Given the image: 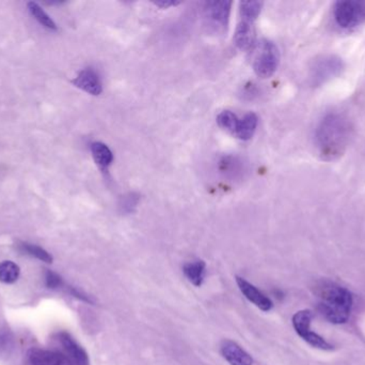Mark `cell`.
<instances>
[{
    "instance_id": "ac0fdd59",
    "label": "cell",
    "mask_w": 365,
    "mask_h": 365,
    "mask_svg": "<svg viewBox=\"0 0 365 365\" xmlns=\"http://www.w3.org/2000/svg\"><path fill=\"white\" fill-rule=\"evenodd\" d=\"M19 250L24 254L29 255V256L34 257L38 261H44V263H53V256L47 252L44 249L36 244H28V242H19Z\"/></svg>"
},
{
    "instance_id": "44dd1931",
    "label": "cell",
    "mask_w": 365,
    "mask_h": 365,
    "mask_svg": "<svg viewBox=\"0 0 365 365\" xmlns=\"http://www.w3.org/2000/svg\"><path fill=\"white\" fill-rule=\"evenodd\" d=\"M14 336L8 328H0V358H8L14 351Z\"/></svg>"
},
{
    "instance_id": "d6986e66",
    "label": "cell",
    "mask_w": 365,
    "mask_h": 365,
    "mask_svg": "<svg viewBox=\"0 0 365 365\" xmlns=\"http://www.w3.org/2000/svg\"><path fill=\"white\" fill-rule=\"evenodd\" d=\"M263 4L261 1H242L240 4V19L255 23L261 13Z\"/></svg>"
},
{
    "instance_id": "7402d4cb",
    "label": "cell",
    "mask_w": 365,
    "mask_h": 365,
    "mask_svg": "<svg viewBox=\"0 0 365 365\" xmlns=\"http://www.w3.org/2000/svg\"><path fill=\"white\" fill-rule=\"evenodd\" d=\"M238 121H240V119L236 117L235 114L230 111H221L217 117L218 126L222 128L223 130L229 131L233 134L235 133L236 128H237Z\"/></svg>"
},
{
    "instance_id": "d4e9b609",
    "label": "cell",
    "mask_w": 365,
    "mask_h": 365,
    "mask_svg": "<svg viewBox=\"0 0 365 365\" xmlns=\"http://www.w3.org/2000/svg\"><path fill=\"white\" fill-rule=\"evenodd\" d=\"M45 284L51 289H61L63 286V280L59 274L51 271V270H47L45 272Z\"/></svg>"
},
{
    "instance_id": "5b68a950",
    "label": "cell",
    "mask_w": 365,
    "mask_h": 365,
    "mask_svg": "<svg viewBox=\"0 0 365 365\" xmlns=\"http://www.w3.org/2000/svg\"><path fill=\"white\" fill-rule=\"evenodd\" d=\"M231 6V1H206L204 4V16L208 25L217 30H225L229 25Z\"/></svg>"
},
{
    "instance_id": "ba28073f",
    "label": "cell",
    "mask_w": 365,
    "mask_h": 365,
    "mask_svg": "<svg viewBox=\"0 0 365 365\" xmlns=\"http://www.w3.org/2000/svg\"><path fill=\"white\" fill-rule=\"evenodd\" d=\"M27 357L30 365H73L63 353L48 349H30Z\"/></svg>"
},
{
    "instance_id": "cb8c5ba5",
    "label": "cell",
    "mask_w": 365,
    "mask_h": 365,
    "mask_svg": "<svg viewBox=\"0 0 365 365\" xmlns=\"http://www.w3.org/2000/svg\"><path fill=\"white\" fill-rule=\"evenodd\" d=\"M139 201H140V196L137 193H128V195L122 197L121 201H120V211L125 214H132L138 206Z\"/></svg>"
},
{
    "instance_id": "30bf717a",
    "label": "cell",
    "mask_w": 365,
    "mask_h": 365,
    "mask_svg": "<svg viewBox=\"0 0 365 365\" xmlns=\"http://www.w3.org/2000/svg\"><path fill=\"white\" fill-rule=\"evenodd\" d=\"M73 84L79 89L83 90L92 96L102 94L103 85L98 72L94 69L87 68L78 73Z\"/></svg>"
},
{
    "instance_id": "8992f818",
    "label": "cell",
    "mask_w": 365,
    "mask_h": 365,
    "mask_svg": "<svg viewBox=\"0 0 365 365\" xmlns=\"http://www.w3.org/2000/svg\"><path fill=\"white\" fill-rule=\"evenodd\" d=\"M56 340L63 349V354L71 360L73 365H90L87 351L74 340L68 332H58Z\"/></svg>"
},
{
    "instance_id": "4fadbf2b",
    "label": "cell",
    "mask_w": 365,
    "mask_h": 365,
    "mask_svg": "<svg viewBox=\"0 0 365 365\" xmlns=\"http://www.w3.org/2000/svg\"><path fill=\"white\" fill-rule=\"evenodd\" d=\"M182 272L191 284L195 285V287L202 286L205 279L206 264L201 259L189 261L185 264Z\"/></svg>"
},
{
    "instance_id": "9c48e42d",
    "label": "cell",
    "mask_w": 365,
    "mask_h": 365,
    "mask_svg": "<svg viewBox=\"0 0 365 365\" xmlns=\"http://www.w3.org/2000/svg\"><path fill=\"white\" fill-rule=\"evenodd\" d=\"M236 283H237L242 295H244L251 304H255L257 308H259V310L264 311V312H269V311L274 308V304H272L270 298H268L265 294L262 293L259 289H257L255 285L249 283L248 281L240 278V276H236Z\"/></svg>"
},
{
    "instance_id": "2e32d148",
    "label": "cell",
    "mask_w": 365,
    "mask_h": 365,
    "mask_svg": "<svg viewBox=\"0 0 365 365\" xmlns=\"http://www.w3.org/2000/svg\"><path fill=\"white\" fill-rule=\"evenodd\" d=\"M313 313L310 310H302L296 313L293 316V327L296 334L302 338L304 334L311 330V321H312Z\"/></svg>"
},
{
    "instance_id": "5bb4252c",
    "label": "cell",
    "mask_w": 365,
    "mask_h": 365,
    "mask_svg": "<svg viewBox=\"0 0 365 365\" xmlns=\"http://www.w3.org/2000/svg\"><path fill=\"white\" fill-rule=\"evenodd\" d=\"M91 154L101 171H108V167L113 162V154L108 146L101 141H94L91 144Z\"/></svg>"
},
{
    "instance_id": "7c38bea8",
    "label": "cell",
    "mask_w": 365,
    "mask_h": 365,
    "mask_svg": "<svg viewBox=\"0 0 365 365\" xmlns=\"http://www.w3.org/2000/svg\"><path fill=\"white\" fill-rule=\"evenodd\" d=\"M234 43L242 51L252 49L255 45V23L240 19L234 34Z\"/></svg>"
},
{
    "instance_id": "6da1fadb",
    "label": "cell",
    "mask_w": 365,
    "mask_h": 365,
    "mask_svg": "<svg viewBox=\"0 0 365 365\" xmlns=\"http://www.w3.org/2000/svg\"><path fill=\"white\" fill-rule=\"evenodd\" d=\"M351 136V126L344 116L328 114L322 119L315 132V143L319 154L327 160L340 156Z\"/></svg>"
},
{
    "instance_id": "484cf974",
    "label": "cell",
    "mask_w": 365,
    "mask_h": 365,
    "mask_svg": "<svg viewBox=\"0 0 365 365\" xmlns=\"http://www.w3.org/2000/svg\"><path fill=\"white\" fill-rule=\"evenodd\" d=\"M154 4H155L156 6H158V8L160 9H169L171 8V6H179L181 2L179 1H168V0H162V1H156L153 2Z\"/></svg>"
},
{
    "instance_id": "7a4b0ae2",
    "label": "cell",
    "mask_w": 365,
    "mask_h": 365,
    "mask_svg": "<svg viewBox=\"0 0 365 365\" xmlns=\"http://www.w3.org/2000/svg\"><path fill=\"white\" fill-rule=\"evenodd\" d=\"M319 314L334 325L347 323L353 309V295L349 289L334 283H323L317 289Z\"/></svg>"
},
{
    "instance_id": "277c9868",
    "label": "cell",
    "mask_w": 365,
    "mask_h": 365,
    "mask_svg": "<svg viewBox=\"0 0 365 365\" xmlns=\"http://www.w3.org/2000/svg\"><path fill=\"white\" fill-rule=\"evenodd\" d=\"M336 23L343 29H353L365 21V0H345L334 6Z\"/></svg>"
},
{
    "instance_id": "3957f363",
    "label": "cell",
    "mask_w": 365,
    "mask_h": 365,
    "mask_svg": "<svg viewBox=\"0 0 365 365\" xmlns=\"http://www.w3.org/2000/svg\"><path fill=\"white\" fill-rule=\"evenodd\" d=\"M252 66L261 79L272 76L278 69L280 54L278 47L269 40H262L253 47Z\"/></svg>"
},
{
    "instance_id": "52a82bcc",
    "label": "cell",
    "mask_w": 365,
    "mask_h": 365,
    "mask_svg": "<svg viewBox=\"0 0 365 365\" xmlns=\"http://www.w3.org/2000/svg\"><path fill=\"white\" fill-rule=\"evenodd\" d=\"M343 69V62L336 56H326L319 59L312 69V79L315 84L325 83L332 77L340 74Z\"/></svg>"
},
{
    "instance_id": "603a6c76",
    "label": "cell",
    "mask_w": 365,
    "mask_h": 365,
    "mask_svg": "<svg viewBox=\"0 0 365 365\" xmlns=\"http://www.w3.org/2000/svg\"><path fill=\"white\" fill-rule=\"evenodd\" d=\"M302 339L304 342L314 347V349H321V351H332V349H334V346L329 344L325 339L322 338L321 336L315 334V332L311 331V330L308 334H304Z\"/></svg>"
},
{
    "instance_id": "ffe728a7",
    "label": "cell",
    "mask_w": 365,
    "mask_h": 365,
    "mask_svg": "<svg viewBox=\"0 0 365 365\" xmlns=\"http://www.w3.org/2000/svg\"><path fill=\"white\" fill-rule=\"evenodd\" d=\"M19 274H21V269L13 261H4L0 263V282L4 284H12L16 282Z\"/></svg>"
},
{
    "instance_id": "8fae6325",
    "label": "cell",
    "mask_w": 365,
    "mask_h": 365,
    "mask_svg": "<svg viewBox=\"0 0 365 365\" xmlns=\"http://www.w3.org/2000/svg\"><path fill=\"white\" fill-rule=\"evenodd\" d=\"M220 353L231 365H253L252 357L233 341H222Z\"/></svg>"
},
{
    "instance_id": "e0dca14e",
    "label": "cell",
    "mask_w": 365,
    "mask_h": 365,
    "mask_svg": "<svg viewBox=\"0 0 365 365\" xmlns=\"http://www.w3.org/2000/svg\"><path fill=\"white\" fill-rule=\"evenodd\" d=\"M28 11L34 17L36 21L43 27L48 30H57V25L51 16L41 8L40 4L36 2H28Z\"/></svg>"
},
{
    "instance_id": "9a60e30c",
    "label": "cell",
    "mask_w": 365,
    "mask_h": 365,
    "mask_svg": "<svg viewBox=\"0 0 365 365\" xmlns=\"http://www.w3.org/2000/svg\"><path fill=\"white\" fill-rule=\"evenodd\" d=\"M257 124H259V118L255 113L247 114L238 121L237 128L234 134L242 141H249L255 135Z\"/></svg>"
}]
</instances>
